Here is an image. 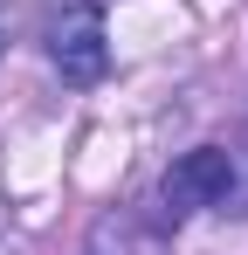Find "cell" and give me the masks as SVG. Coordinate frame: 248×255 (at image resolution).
Listing matches in <instances>:
<instances>
[{
  "label": "cell",
  "instance_id": "obj_2",
  "mask_svg": "<svg viewBox=\"0 0 248 255\" xmlns=\"http://www.w3.org/2000/svg\"><path fill=\"white\" fill-rule=\"evenodd\" d=\"M228 186H235V159H228L221 145H200V152L172 159V172L159 179V200H165V214H172V221H186L193 207L228 200Z\"/></svg>",
  "mask_w": 248,
  "mask_h": 255
},
{
  "label": "cell",
  "instance_id": "obj_3",
  "mask_svg": "<svg viewBox=\"0 0 248 255\" xmlns=\"http://www.w3.org/2000/svg\"><path fill=\"white\" fill-rule=\"evenodd\" d=\"M0 55H7V14H0Z\"/></svg>",
  "mask_w": 248,
  "mask_h": 255
},
{
  "label": "cell",
  "instance_id": "obj_1",
  "mask_svg": "<svg viewBox=\"0 0 248 255\" xmlns=\"http://www.w3.org/2000/svg\"><path fill=\"white\" fill-rule=\"evenodd\" d=\"M48 62L62 69V83H97L111 69V35H104V14L97 0H69L48 28Z\"/></svg>",
  "mask_w": 248,
  "mask_h": 255
}]
</instances>
